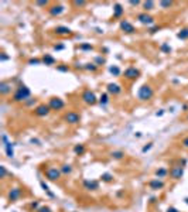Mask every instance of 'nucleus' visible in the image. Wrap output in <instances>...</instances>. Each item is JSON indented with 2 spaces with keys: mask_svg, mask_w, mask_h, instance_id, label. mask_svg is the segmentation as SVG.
<instances>
[{
  "mask_svg": "<svg viewBox=\"0 0 188 212\" xmlns=\"http://www.w3.org/2000/svg\"><path fill=\"white\" fill-rule=\"evenodd\" d=\"M134 137H142V133H140V132L134 133Z\"/></svg>",
  "mask_w": 188,
  "mask_h": 212,
  "instance_id": "bf43d9fd",
  "label": "nucleus"
},
{
  "mask_svg": "<svg viewBox=\"0 0 188 212\" xmlns=\"http://www.w3.org/2000/svg\"><path fill=\"white\" fill-rule=\"evenodd\" d=\"M3 147H4V151H6V156L9 158H13L14 157V143L7 141L6 144H3Z\"/></svg>",
  "mask_w": 188,
  "mask_h": 212,
  "instance_id": "412c9836",
  "label": "nucleus"
},
{
  "mask_svg": "<svg viewBox=\"0 0 188 212\" xmlns=\"http://www.w3.org/2000/svg\"><path fill=\"white\" fill-rule=\"evenodd\" d=\"M24 103H26V106H27V108H33V106H38V103H37V99H35V98H30V99H28V101H26Z\"/></svg>",
  "mask_w": 188,
  "mask_h": 212,
  "instance_id": "58836bf2",
  "label": "nucleus"
},
{
  "mask_svg": "<svg viewBox=\"0 0 188 212\" xmlns=\"http://www.w3.org/2000/svg\"><path fill=\"white\" fill-rule=\"evenodd\" d=\"M185 120H187V122H188V113H187V117H185Z\"/></svg>",
  "mask_w": 188,
  "mask_h": 212,
  "instance_id": "e2e57ef3",
  "label": "nucleus"
},
{
  "mask_svg": "<svg viewBox=\"0 0 188 212\" xmlns=\"http://www.w3.org/2000/svg\"><path fill=\"white\" fill-rule=\"evenodd\" d=\"M99 178H101V181L102 182H113V174H110V172H103V174L101 175V177H99Z\"/></svg>",
  "mask_w": 188,
  "mask_h": 212,
  "instance_id": "c756f323",
  "label": "nucleus"
},
{
  "mask_svg": "<svg viewBox=\"0 0 188 212\" xmlns=\"http://www.w3.org/2000/svg\"><path fill=\"white\" fill-rule=\"evenodd\" d=\"M37 212H53V209L49 208V206H45V205H43V206H40V208L37 209Z\"/></svg>",
  "mask_w": 188,
  "mask_h": 212,
  "instance_id": "49530a36",
  "label": "nucleus"
},
{
  "mask_svg": "<svg viewBox=\"0 0 188 212\" xmlns=\"http://www.w3.org/2000/svg\"><path fill=\"white\" fill-rule=\"evenodd\" d=\"M98 69H99V67L93 61L92 62H85V64H83V71H88V72H91V74H95Z\"/></svg>",
  "mask_w": 188,
  "mask_h": 212,
  "instance_id": "b1692460",
  "label": "nucleus"
},
{
  "mask_svg": "<svg viewBox=\"0 0 188 212\" xmlns=\"http://www.w3.org/2000/svg\"><path fill=\"white\" fill-rule=\"evenodd\" d=\"M88 4L87 0H72V6L79 9V7H85Z\"/></svg>",
  "mask_w": 188,
  "mask_h": 212,
  "instance_id": "4c0bfd02",
  "label": "nucleus"
},
{
  "mask_svg": "<svg viewBox=\"0 0 188 212\" xmlns=\"http://www.w3.org/2000/svg\"><path fill=\"white\" fill-rule=\"evenodd\" d=\"M153 147V143H148V144H146V146H143V148H142V153H147L150 148Z\"/></svg>",
  "mask_w": 188,
  "mask_h": 212,
  "instance_id": "09e8293b",
  "label": "nucleus"
},
{
  "mask_svg": "<svg viewBox=\"0 0 188 212\" xmlns=\"http://www.w3.org/2000/svg\"><path fill=\"white\" fill-rule=\"evenodd\" d=\"M14 212H17V211H14Z\"/></svg>",
  "mask_w": 188,
  "mask_h": 212,
  "instance_id": "69168bd1",
  "label": "nucleus"
},
{
  "mask_svg": "<svg viewBox=\"0 0 188 212\" xmlns=\"http://www.w3.org/2000/svg\"><path fill=\"white\" fill-rule=\"evenodd\" d=\"M74 68L75 69H83V64H81V62H75Z\"/></svg>",
  "mask_w": 188,
  "mask_h": 212,
  "instance_id": "603ef678",
  "label": "nucleus"
},
{
  "mask_svg": "<svg viewBox=\"0 0 188 212\" xmlns=\"http://www.w3.org/2000/svg\"><path fill=\"white\" fill-rule=\"evenodd\" d=\"M181 109H182V112H188V103H184V105H182Z\"/></svg>",
  "mask_w": 188,
  "mask_h": 212,
  "instance_id": "4d7b16f0",
  "label": "nucleus"
},
{
  "mask_svg": "<svg viewBox=\"0 0 188 212\" xmlns=\"http://www.w3.org/2000/svg\"><path fill=\"white\" fill-rule=\"evenodd\" d=\"M64 122L68 125H78L81 122V115L75 111H69L64 115Z\"/></svg>",
  "mask_w": 188,
  "mask_h": 212,
  "instance_id": "9d476101",
  "label": "nucleus"
},
{
  "mask_svg": "<svg viewBox=\"0 0 188 212\" xmlns=\"http://www.w3.org/2000/svg\"><path fill=\"white\" fill-rule=\"evenodd\" d=\"M160 30H161V26H157V24L151 26V27H147L148 34H156V33H157V31H160Z\"/></svg>",
  "mask_w": 188,
  "mask_h": 212,
  "instance_id": "ea45409f",
  "label": "nucleus"
},
{
  "mask_svg": "<svg viewBox=\"0 0 188 212\" xmlns=\"http://www.w3.org/2000/svg\"><path fill=\"white\" fill-rule=\"evenodd\" d=\"M59 170H61V172H62V175H71L72 174V171H74V167L71 166V164H62L61 167H59Z\"/></svg>",
  "mask_w": 188,
  "mask_h": 212,
  "instance_id": "bb28decb",
  "label": "nucleus"
},
{
  "mask_svg": "<svg viewBox=\"0 0 188 212\" xmlns=\"http://www.w3.org/2000/svg\"><path fill=\"white\" fill-rule=\"evenodd\" d=\"M167 212H181V211H178L176 206H168V208H167Z\"/></svg>",
  "mask_w": 188,
  "mask_h": 212,
  "instance_id": "864d4df0",
  "label": "nucleus"
},
{
  "mask_svg": "<svg viewBox=\"0 0 188 212\" xmlns=\"http://www.w3.org/2000/svg\"><path fill=\"white\" fill-rule=\"evenodd\" d=\"M40 206L41 205H40V202H38V201H33V202L30 204V209H33L34 212H37V209L40 208Z\"/></svg>",
  "mask_w": 188,
  "mask_h": 212,
  "instance_id": "c03bdc74",
  "label": "nucleus"
},
{
  "mask_svg": "<svg viewBox=\"0 0 188 212\" xmlns=\"http://www.w3.org/2000/svg\"><path fill=\"white\" fill-rule=\"evenodd\" d=\"M47 12H48V14L51 16V17H59L61 14H64L65 13V6L61 3H55V4H51V6L47 9Z\"/></svg>",
  "mask_w": 188,
  "mask_h": 212,
  "instance_id": "1a4fd4ad",
  "label": "nucleus"
},
{
  "mask_svg": "<svg viewBox=\"0 0 188 212\" xmlns=\"http://www.w3.org/2000/svg\"><path fill=\"white\" fill-rule=\"evenodd\" d=\"M168 174H170V177H171V180L178 181V180H181L182 177H184V166L176 164V166H173L171 168H170Z\"/></svg>",
  "mask_w": 188,
  "mask_h": 212,
  "instance_id": "423d86ee",
  "label": "nucleus"
},
{
  "mask_svg": "<svg viewBox=\"0 0 188 212\" xmlns=\"http://www.w3.org/2000/svg\"><path fill=\"white\" fill-rule=\"evenodd\" d=\"M49 112H51V108H49L48 105L45 103H40L38 106H35L34 108V115L38 117H45L49 115Z\"/></svg>",
  "mask_w": 188,
  "mask_h": 212,
  "instance_id": "f8f14e48",
  "label": "nucleus"
},
{
  "mask_svg": "<svg viewBox=\"0 0 188 212\" xmlns=\"http://www.w3.org/2000/svg\"><path fill=\"white\" fill-rule=\"evenodd\" d=\"M31 98V89L24 83H20L13 93V102H26Z\"/></svg>",
  "mask_w": 188,
  "mask_h": 212,
  "instance_id": "f257e3e1",
  "label": "nucleus"
},
{
  "mask_svg": "<svg viewBox=\"0 0 188 212\" xmlns=\"http://www.w3.org/2000/svg\"><path fill=\"white\" fill-rule=\"evenodd\" d=\"M21 197H23V190L20 187H13V188H10L9 192H7V200H9L10 202H16V201H19Z\"/></svg>",
  "mask_w": 188,
  "mask_h": 212,
  "instance_id": "9b49d317",
  "label": "nucleus"
},
{
  "mask_svg": "<svg viewBox=\"0 0 188 212\" xmlns=\"http://www.w3.org/2000/svg\"><path fill=\"white\" fill-rule=\"evenodd\" d=\"M85 151H87L85 144H75L74 146V153L77 154V156H82V154H85Z\"/></svg>",
  "mask_w": 188,
  "mask_h": 212,
  "instance_id": "2f4dec72",
  "label": "nucleus"
},
{
  "mask_svg": "<svg viewBox=\"0 0 188 212\" xmlns=\"http://www.w3.org/2000/svg\"><path fill=\"white\" fill-rule=\"evenodd\" d=\"M164 115V109H160L158 112H156V116H158V117H161Z\"/></svg>",
  "mask_w": 188,
  "mask_h": 212,
  "instance_id": "6e6d98bb",
  "label": "nucleus"
},
{
  "mask_svg": "<svg viewBox=\"0 0 188 212\" xmlns=\"http://www.w3.org/2000/svg\"><path fill=\"white\" fill-rule=\"evenodd\" d=\"M164 187H166V182L160 178H153L148 181V188L153 191H160V190H163Z\"/></svg>",
  "mask_w": 188,
  "mask_h": 212,
  "instance_id": "a211bd4d",
  "label": "nucleus"
},
{
  "mask_svg": "<svg viewBox=\"0 0 188 212\" xmlns=\"http://www.w3.org/2000/svg\"><path fill=\"white\" fill-rule=\"evenodd\" d=\"M72 212H77V211H72Z\"/></svg>",
  "mask_w": 188,
  "mask_h": 212,
  "instance_id": "0e129e2a",
  "label": "nucleus"
},
{
  "mask_svg": "<svg viewBox=\"0 0 188 212\" xmlns=\"http://www.w3.org/2000/svg\"><path fill=\"white\" fill-rule=\"evenodd\" d=\"M7 59H10V57L7 55L6 52H2V54H0V61L4 62V61H7Z\"/></svg>",
  "mask_w": 188,
  "mask_h": 212,
  "instance_id": "8fccbe9b",
  "label": "nucleus"
},
{
  "mask_svg": "<svg viewBox=\"0 0 188 212\" xmlns=\"http://www.w3.org/2000/svg\"><path fill=\"white\" fill-rule=\"evenodd\" d=\"M13 91V83L9 81H2L0 82V95L2 96H7L10 95Z\"/></svg>",
  "mask_w": 188,
  "mask_h": 212,
  "instance_id": "f3484780",
  "label": "nucleus"
},
{
  "mask_svg": "<svg viewBox=\"0 0 188 212\" xmlns=\"http://www.w3.org/2000/svg\"><path fill=\"white\" fill-rule=\"evenodd\" d=\"M81 99H82L83 103L89 105V106H93V105L99 101V98L95 95V92H93V91H91V89H85V91H83L82 95H81Z\"/></svg>",
  "mask_w": 188,
  "mask_h": 212,
  "instance_id": "39448f33",
  "label": "nucleus"
},
{
  "mask_svg": "<svg viewBox=\"0 0 188 212\" xmlns=\"http://www.w3.org/2000/svg\"><path fill=\"white\" fill-rule=\"evenodd\" d=\"M168 171L170 170H167L166 167H158L157 170L154 171V175H156V178H160V180H163V178H166L167 175H168Z\"/></svg>",
  "mask_w": 188,
  "mask_h": 212,
  "instance_id": "5701e85b",
  "label": "nucleus"
},
{
  "mask_svg": "<svg viewBox=\"0 0 188 212\" xmlns=\"http://www.w3.org/2000/svg\"><path fill=\"white\" fill-rule=\"evenodd\" d=\"M40 185H41V188H43V190L45 191L47 194H48V197H49V198H55V194L51 192V190H49L48 185L45 184V181H43V180H41V181H40Z\"/></svg>",
  "mask_w": 188,
  "mask_h": 212,
  "instance_id": "72a5a7b5",
  "label": "nucleus"
},
{
  "mask_svg": "<svg viewBox=\"0 0 188 212\" xmlns=\"http://www.w3.org/2000/svg\"><path fill=\"white\" fill-rule=\"evenodd\" d=\"M142 3H143V2H140V0H130V2H129V4H130V6H133V7H137L139 4H142Z\"/></svg>",
  "mask_w": 188,
  "mask_h": 212,
  "instance_id": "de8ad7c7",
  "label": "nucleus"
},
{
  "mask_svg": "<svg viewBox=\"0 0 188 212\" xmlns=\"http://www.w3.org/2000/svg\"><path fill=\"white\" fill-rule=\"evenodd\" d=\"M153 96H154V89L150 83H143L137 89V99L140 102H148Z\"/></svg>",
  "mask_w": 188,
  "mask_h": 212,
  "instance_id": "f03ea898",
  "label": "nucleus"
},
{
  "mask_svg": "<svg viewBox=\"0 0 188 212\" xmlns=\"http://www.w3.org/2000/svg\"><path fill=\"white\" fill-rule=\"evenodd\" d=\"M47 105L51 108V111H62L65 108V101L58 96H54V98H49Z\"/></svg>",
  "mask_w": 188,
  "mask_h": 212,
  "instance_id": "6e6552de",
  "label": "nucleus"
},
{
  "mask_svg": "<svg viewBox=\"0 0 188 212\" xmlns=\"http://www.w3.org/2000/svg\"><path fill=\"white\" fill-rule=\"evenodd\" d=\"M136 20L140 23V24L143 26H147V27H151V26H154L156 23V19L153 17V16L150 14V13H146V12H142L139 13V14L136 16Z\"/></svg>",
  "mask_w": 188,
  "mask_h": 212,
  "instance_id": "20e7f679",
  "label": "nucleus"
},
{
  "mask_svg": "<svg viewBox=\"0 0 188 212\" xmlns=\"http://www.w3.org/2000/svg\"><path fill=\"white\" fill-rule=\"evenodd\" d=\"M93 62H95L98 67H102V65L106 64V58L105 57H102V55H96L95 58H93Z\"/></svg>",
  "mask_w": 188,
  "mask_h": 212,
  "instance_id": "e433bc0d",
  "label": "nucleus"
},
{
  "mask_svg": "<svg viewBox=\"0 0 188 212\" xmlns=\"http://www.w3.org/2000/svg\"><path fill=\"white\" fill-rule=\"evenodd\" d=\"M30 143L31 144H35V146H40V140H37V139H31Z\"/></svg>",
  "mask_w": 188,
  "mask_h": 212,
  "instance_id": "5fc2aeb1",
  "label": "nucleus"
},
{
  "mask_svg": "<svg viewBox=\"0 0 188 212\" xmlns=\"http://www.w3.org/2000/svg\"><path fill=\"white\" fill-rule=\"evenodd\" d=\"M53 49H54V51H62V49H65V44H62V43L54 44V45H53Z\"/></svg>",
  "mask_w": 188,
  "mask_h": 212,
  "instance_id": "79ce46f5",
  "label": "nucleus"
},
{
  "mask_svg": "<svg viewBox=\"0 0 188 212\" xmlns=\"http://www.w3.org/2000/svg\"><path fill=\"white\" fill-rule=\"evenodd\" d=\"M108 71H109V74L113 75V77H120V74H122V69L117 67V65H110V67L108 68Z\"/></svg>",
  "mask_w": 188,
  "mask_h": 212,
  "instance_id": "c85d7f7f",
  "label": "nucleus"
},
{
  "mask_svg": "<svg viewBox=\"0 0 188 212\" xmlns=\"http://www.w3.org/2000/svg\"><path fill=\"white\" fill-rule=\"evenodd\" d=\"M122 91H123L122 85H119V83H116V82H109L108 85H106V92H108L109 95L117 96L122 93Z\"/></svg>",
  "mask_w": 188,
  "mask_h": 212,
  "instance_id": "ddd939ff",
  "label": "nucleus"
},
{
  "mask_svg": "<svg viewBox=\"0 0 188 212\" xmlns=\"http://www.w3.org/2000/svg\"><path fill=\"white\" fill-rule=\"evenodd\" d=\"M181 146H182L184 148H187V150H188V136H187V137H184V139L181 140Z\"/></svg>",
  "mask_w": 188,
  "mask_h": 212,
  "instance_id": "3c124183",
  "label": "nucleus"
},
{
  "mask_svg": "<svg viewBox=\"0 0 188 212\" xmlns=\"http://www.w3.org/2000/svg\"><path fill=\"white\" fill-rule=\"evenodd\" d=\"M142 7H143V12L148 13L156 9V2H153V0H146V2L142 3Z\"/></svg>",
  "mask_w": 188,
  "mask_h": 212,
  "instance_id": "4be33fe9",
  "label": "nucleus"
},
{
  "mask_svg": "<svg viewBox=\"0 0 188 212\" xmlns=\"http://www.w3.org/2000/svg\"><path fill=\"white\" fill-rule=\"evenodd\" d=\"M41 61H43V64L47 65V67H53V65L57 64L55 57H53L51 54H44L43 58H41Z\"/></svg>",
  "mask_w": 188,
  "mask_h": 212,
  "instance_id": "6ab92c4d",
  "label": "nucleus"
},
{
  "mask_svg": "<svg viewBox=\"0 0 188 212\" xmlns=\"http://www.w3.org/2000/svg\"><path fill=\"white\" fill-rule=\"evenodd\" d=\"M28 65H41L43 64V61H41V58H30L27 61Z\"/></svg>",
  "mask_w": 188,
  "mask_h": 212,
  "instance_id": "a19ab883",
  "label": "nucleus"
},
{
  "mask_svg": "<svg viewBox=\"0 0 188 212\" xmlns=\"http://www.w3.org/2000/svg\"><path fill=\"white\" fill-rule=\"evenodd\" d=\"M109 156H110V158H113V160H123L126 154H125L123 150H113L109 153Z\"/></svg>",
  "mask_w": 188,
  "mask_h": 212,
  "instance_id": "393cba45",
  "label": "nucleus"
},
{
  "mask_svg": "<svg viewBox=\"0 0 188 212\" xmlns=\"http://www.w3.org/2000/svg\"><path fill=\"white\" fill-rule=\"evenodd\" d=\"M158 6H160L163 10H167V9L174 6V2H171V0H161V2H158Z\"/></svg>",
  "mask_w": 188,
  "mask_h": 212,
  "instance_id": "473e14b6",
  "label": "nucleus"
},
{
  "mask_svg": "<svg viewBox=\"0 0 188 212\" xmlns=\"http://www.w3.org/2000/svg\"><path fill=\"white\" fill-rule=\"evenodd\" d=\"M6 177H7V170H6V167H4V166H0V178L4 180Z\"/></svg>",
  "mask_w": 188,
  "mask_h": 212,
  "instance_id": "37998d69",
  "label": "nucleus"
},
{
  "mask_svg": "<svg viewBox=\"0 0 188 212\" xmlns=\"http://www.w3.org/2000/svg\"><path fill=\"white\" fill-rule=\"evenodd\" d=\"M35 4H37V6H40V7H47L49 4V2H48V0H38V2H35Z\"/></svg>",
  "mask_w": 188,
  "mask_h": 212,
  "instance_id": "a18cd8bd",
  "label": "nucleus"
},
{
  "mask_svg": "<svg viewBox=\"0 0 188 212\" xmlns=\"http://www.w3.org/2000/svg\"><path fill=\"white\" fill-rule=\"evenodd\" d=\"M102 51H103V52H109V49L106 48V47H103V48H102Z\"/></svg>",
  "mask_w": 188,
  "mask_h": 212,
  "instance_id": "052dcab7",
  "label": "nucleus"
},
{
  "mask_svg": "<svg viewBox=\"0 0 188 212\" xmlns=\"http://www.w3.org/2000/svg\"><path fill=\"white\" fill-rule=\"evenodd\" d=\"M125 13V7L120 3H115L113 4V19H120Z\"/></svg>",
  "mask_w": 188,
  "mask_h": 212,
  "instance_id": "aec40b11",
  "label": "nucleus"
},
{
  "mask_svg": "<svg viewBox=\"0 0 188 212\" xmlns=\"http://www.w3.org/2000/svg\"><path fill=\"white\" fill-rule=\"evenodd\" d=\"M44 174H45V178L48 180V181L51 182H57L59 181V178L62 177V172L61 170H59V167H47L45 171H44Z\"/></svg>",
  "mask_w": 188,
  "mask_h": 212,
  "instance_id": "7ed1b4c3",
  "label": "nucleus"
},
{
  "mask_svg": "<svg viewBox=\"0 0 188 212\" xmlns=\"http://www.w3.org/2000/svg\"><path fill=\"white\" fill-rule=\"evenodd\" d=\"M57 71H58V72H62V74H67V72L71 71V68H69V65H67V64H59V65H57Z\"/></svg>",
  "mask_w": 188,
  "mask_h": 212,
  "instance_id": "c9c22d12",
  "label": "nucleus"
},
{
  "mask_svg": "<svg viewBox=\"0 0 188 212\" xmlns=\"http://www.w3.org/2000/svg\"><path fill=\"white\" fill-rule=\"evenodd\" d=\"M177 38L178 40H188V27H182L177 31Z\"/></svg>",
  "mask_w": 188,
  "mask_h": 212,
  "instance_id": "cd10ccee",
  "label": "nucleus"
},
{
  "mask_svg": "<svg viewBox=\"0 0 188 212\" xmlns=\"http://www.w3.org/2000/svg\"><path fill=\"white\" fill-rule=\"evenodd\" d=\"M99 103H101V106H106V105H109V102H110V95H109L108 92H103L101 93V96H99Z\"/></svg>",
  "mask_w": 188,
  "mask_h": 212,
  "instance_id": "a878e982",
  "label": "nucleus"
},
{
  "mask_svg": "<svg viewBox=\"0 0 188 212\" xmlns=\"http://www.w3.org/2000/svg\"><path fill=\"white\" fill-rule=\"evenodd\" d=\"M184 201H185V204H187V205H188V197H187V198H185V200H184Z\"/></svg>",
  "mask_w": 188,
  "mask_h": 212,
  "instance_id": "680f3d73",
  "label": "nucleus"
},
{
  "mask_svg": "<svg viewBox=\"0 0 188 212\" xmlns=\"http://www.w3.org/2000/svg\"><path fill=\"white\" fill-rule=\"evenodd\" d=\"M78 48H79L81 51H83V52H91V51H93V45H92L91 43H81Z\"/></svg>",
  "mask_w": 188,
  "mask_h": 212,
  "instance_id": "7c9ffc66",
  "label": "nucleus"
},
{
  "mask_svg": "<svg viewBox=\"0 0 188 212\" xmlns=\"http://www.w3.org/2000/svg\"><path fill=\"white\" fill-rule=\"evenodd\" d=\"M95 31H96L98 34H103V30H102V28H99V27H96V28H95Z\"/></svg>",
  "mask_w": 188,
  "mask_h": 212,
  "instance_id": "13d9d810",
  "label": "nucleus"
},
{
  "mask_svg": "<svg viewBox=\"0 0 188 212\" xmlns=\"http://www.w3.org/2000/svg\"><path fill=\"white\" fill-rule=\"evenodd\" d=\"M82 187H83V190H87V191H98L99 181L98 180H83Z\"/></svg>",
  "mask_w": 188,
  "mask_h": 212,
  "instance_id": "dca6fc26",
  "label": "nucleus"
},
{
  "mask_svg": "<svg viewBox=\"0 0 188 212\" xmlns=\"http://www.w3.org/2000/svg\"><path fill=\"white\" fill-rule=\"evenodd\" d=\"M160 51L163 52V54H170V52L173 51V48H171V45H170L168 43H163L160 45Z\"/></svg>",
  "mask_w": 188,
  "mask_h": 212,
  "instance_id": "f704fd0d",
  "label": "nucleus"
},
{
  "mask_svg": "<svg viewBox=\"0 0 188 212\" xmlns=\"http://www.w3.org/2000/svg\"><path fill=\"white\" fill-rule=\"evenodd\" d=\"M53 33L55 35H58V37H68V35L72 34V30L69 27H67V26H57V27H54Z\"/></svg>",
  "mask_w": 188,
  "mask_h": 212,
  "instance_id": "2eb2a0df",
  "label": "nucleus"
},
{
  "mask_svg": "<svg viewBox=\"0 0 188 212\" xmlns=\"http://www.w3.org/2000/svg\"><path fill=\"white\" fill-rule=\"evenodd\" d=\"M119 28H120V31H123L125 34H134L136 33V27L129 21V20H120Z\"/></svg>",
  "mask_w": 188,
  "mask_h": 212,
  "instance_id": "4468645a",
  "label": "nucleus"
},
{
  "mask_svg": "<svg viewBox=\"0 0 188 212\" xmlns=\"http://www.w3.org/2000/svg\"><path fill=\"white\" fill-rule=\"evenodd\" d=\"M123 75H125V79L136 81V79H139V77H140V69L136 67H127L126 69L123 71Z\"/></svg>",
  "mask_w": 188,
  "mask_h": 212,
  "instance_id": "0eeeda50",
  "label": "nucleus"
}]
</instances>
